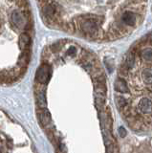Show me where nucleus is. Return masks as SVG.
<instances>
[{
    "label": "nucleus",
    "mask_w": 152,
    "mask_h": 153,
    "mask_svg": "<svg viewBox=\"0 0 152 153\" xmlns=\"http://www.w3.org/2000/svg\"><path fill=\"white\" fill-rule=\"evenodd\" d=\"M78 22V25L79 30L84 35L91 37V38H98L99 36V23L101 22V18L96 16H82L76 19Z\"/></svg>",
    "instance_id": "1"
},
{
    "label": "nucleus",
    "mask_w": 152,
    "mask_h": 153,
    "mask_svg": "<svg viewBox=\"0 0 152 153\" xmlns=\"http://www.w3.org/2000/svg\"><path fill=\"white\" fill-rule=\"evenodd\" d=\"M50 76H51V67L48 64L43 63L36 71V80L41 84H46L49 81Z\"/></svg>",
    "instance_id": "2"
},
{
    "label": "nucleus",
    "mask_w": 152,
    "mask_h": 153,
    "mask_svg": "<svg viewBox=\"0 0 152 153\" xmlns=\"http://www.w3.org/2000/svg\"><path fill=\"white\" fill-rule=\"evenodd\" d=\"M37 118H39V122L40 123V126L43 128H47L52 122V118L49 111L46 108H39L37 110Z\"/></svg>",
    "instance_id": "3"
},
{
    "label": "nucleus",
    "mask_w": 152,
    "mask_h": 153,
    "mask_svg": "<svg viewBox=\"0 0 152 153\" xmlns=\"http://www.w3.org/2000/svg\"><path fill=\"white\" fill-rule=\"evenodd\" d=\"M30 59H31V48L28 47V48H25V49H23L22 54L20 55L19 59H18L17 65L27 68V66L30 62Z\"/></svg>",
    "instance_id": "4"
},
{
    "label": "nucleus",
    "mask_w": 152,
    "mask_h": 153,
    "mask_svg": "<svg viewBox=\"0 0 152 153\" xmlns=\"http://www.w3.org/2000/svg\"><path fill=\"white\" fill-rule=\"evenodd\" d=\"M138 108L144 114L152 113V100L147 98L142 99L139 102V103H138Z\"/></svg>",
    "instance_id": "5"
},
{
    "label": "nucleus",
    "mask_w": 152,
    "mask_h": 153,
    "mask_svg": "<svg viewBox=\"0 0 152 153\" xmlns=\"http://www.w3.org/2000/svg\"><path fill=\"white\" fill-rule=\"evenodd\" d=\"M122 22L125 24L126 26H134L136 24V16H134V13L129 12V11H125L122 14Z\"/></svg>",
    "instance_id": "6"
},
{
    "label": "nucleus",
    "mask_w": 152,
    "mask_h": 153,
    "mask_svg": "<svg viewBox=\"0 0 152 153\" xmlns=\"http://www.w3.org/2000/svg\"><path fill=\"white\" fill-rule=\"evenodd\" d=\"M115 90L119 93H128L129 88H128L126 81L122 78H119L115 81Z\"/></svg>",
    "instance_id": "7"
},
{
    "label": "nucleus",
    "mask_w": 152,
    "mask_h": 153,
    "mask_svg": "<svg viewBox=\"0 0 152 153\" xmlns=\"http://www.w3.org/2000/svg\"><path fill=\"white\" fill-rule=\"evenodd\" d=\"M19 47L21 49H25V48H28L30 47V43H31V38H30V36L28 35V33H22V35L19 36Z\"/></svg>",
    "instance_id": "8"
},
{
    "label": "nucleus",
    "mask_w": 152,
    "mask_h": 153,
    "mask_svg": "<svg viewBox=\"0 0 152 153\" xmlns=\"http://www.w3.org/2000/svg\"><path fill=\"white\" fill-rule=\"evenodd\" d=\"M36 100L39 108H46V98L43 90H39L36 92Z\"/></svg>",
    "instance_id": "9"
},
{
    "label": "nucleus",
    "mask_w": 152,
    "mask_h": 153,
    "mask_svg": "<svg viewBox=\"0 0 152 153\" xmlns=\"http://www.w3.org/2000/svg\"><path fill=\"white\" fill-rule=\"evenodd\" d=\"M13 78L10 74V71L2 70L0 71V82L1 83H10L12 82Z\"/></svg>",
    "instance_id": "10"
},
{
    "label": "nucleus",
    "mask_w": 152,
    "mask_h": 153,
    "mask_svg": "<svg viewBox=\"0 0 152 153\" xmlns=\"http://www.w3.org/2000/svg\"><path fill=\"white\" fill-rule=\"evenodd\" d=\"M12 18H13V23H15L16 25L18 26V27H22V25L24 24V18H23L22 13H20L19 12L16 11L15 13H13Z\"/></svg>",
    "instance_id": "11"
},
{
    "label": "nucleus",
    "mask_w": 152,
    "mask_h": 153,
    "mask_svg": "<svg viewBox=\"0 0 152 153\" xmlns=\"http://www.w3.org/2000/svg\"><path fill=\"white\" fill-rule=\"evenodd\" d=\"M116 100V103H117V106L120 110H122L123 108H125L126 106H128V102L127 100L123 97V96H120V95H117L115 97Z\"/></svg>",
    "instance_id": "12"
},
{
    "label": "nucleus",
    "mask_w": 152,
    "mask_h": 153,
    "mask_svg": "<svg viewBox=\"0 0 152 153\" xmlns=\"http://www.w3.org/2000/svg\"><path fill=\"white\" fill-rule=\"evenodd\" d=\"M105 97H106V96L96 93V98H95L96 102H95V103H96V106L98 107V109L103 108L104 103H105Z\"/></svg>",
    "instance_id": "13"
},
{
    "label": "nucleus",
    "mask_w": 152,
    "mask_h": 153,
    "mask_svg": "<svg viewBox=\"0 0 152 153\" xmlns=\"http://www.w3.org/2000/svg\"><path fill=\"white\" fill-rule=\"evenodd\" d=\"M125 62L128 65V67H129L130 69H132L136 63V56L134 53H129V54L126 56V59H125Z\"/></svg>",
    "instance_id": "14"
},
{
    "label": "nucleus",
    "mask_w": 152,
    "mask_h": 153,
    "mask_svg": "<svg viewBox=\"0 0 152 153\" xmlns=\"http://www.w3.org/2000/svg\"><path fill=\"white\" fill-rule=\"evenodd\" d=\"M129 70H130V68L128 67V65L125 63V62L123 61L122 63L121 64V66H120V69H119V75L123 78V76H125L128 74Z\"/></svg>",
    "instance_id": "15"
},
{
    "label": "nucleus",
    "mask_w": 152,
    "mask_h": 153,
    "mask_svg": "<svg viewBox=\"0 0 152 153\" xmlns=\"http://www.w3.org/2000/svg\"><path fill=\"white\" fill-rule=\"evenodd\" d=\"M142 78L145 79L146 83L152 84V70H144L142 71Z\"/></svg>",
    "instance_id": "16"
},
{
    "label": "nucleus",
    "mask_w": 152,
    "mask_h": 153,
    "mask_svg": "<svg viewBox=\"0 0 152 153\" xmlns=\"http://www.w3.org/2000/svg\"><path fill=\"white\" fill-rule=\"evenodd\" d=\"M76 24H74L73 22H66V23H62V28L65 31H67L69 33H74L76 31Z\"/></svg>",
    "instance_id": "17"
},
{
    "label": "nucleus",
    "mask_w": 152,
    "mask_h": 153,
    "mask_svg": "<svg viewBox=\"0 0 152 153\" xmlns=\"http://www.w3.org/2000/svg\"><path fill=\"white\" fill-rule=\"evenodd\" d=\"M142 56L145 57V59L146 60H151L152 59V49L151 48H146L144 51L142 52Z\"/></svg>",
    "instance_id": "18"
},
{
    "label": "nucleus",
    "mask_w": 152,
    "mask_h": 153,
    "mask_svg": "<svg viewBox=\"0 0 152 153\" xmlns=\"http://www.w3.org/2000/svg\"><path fill=\"white\" fill-rule=\"evenodd\" d=\"M61 41H59V42H56V43H55V44L52 46V50H53L54 52H56V51H59L61 47H62V45H61Z\"/></svg>",
    "instance_id": "19"
},
{
    "label": "nucleus",
    "mask_w": 152,
    "mask_h": 153,
    "mask_svg": "<svg viewBox=\"0 0 152 153\" xmlns=\"http://www.w3.org/2000/svg\"><path fill=\"white\" fill-rule=\"evenodd\" d=\"M119 133H120V136L122 138L126 136V131H125V129L123 128V127H120V128H119Z\"/></svg>",
    "instance_id": "20"
},
{
    "label": "nucleus",
    "mask_w": 152,
    "mask_h": 153,
    "mask_svg": "<svg viewBox=\"0 0 152 153\" xmlns=\"http://www.w3.org/2000/svg\"><path fill=\"white\" fill-rule=\"evenodd\" d=\"M76 53H77V49H76L75 47H70V49L68 50L67 54L71 55V56H74V55H76Z\"/></svg>",
    "instance_id": "21"
}]
</instances>
